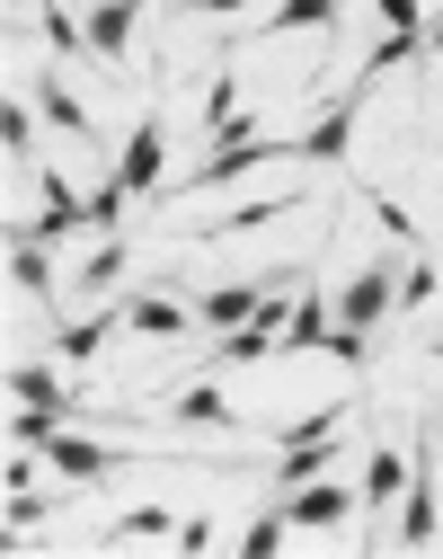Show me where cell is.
<instances>
[{"label": "cell", "mask_w": 443, "mask_h": 559, "mask_svg": "<svg viewBox=\"0 0 443 559\" xmlns=\"http://www.w3.org/2000/svg\"><path fill=\"white\" fill-rule=\"evenodd\" d=\"M399 488H408V453H373V462H363V498H373V507H391Z\"/></svg>", "instance_id": "cell-20"}, {"label": "cell", "mask_w": 443, "mask_h": 559, "mask_svg": "<svg viewBox=\"0 0 443 559\" xmlns=\"http://www.w3.org/2000/svg\"><path fill=\"white\" fill-rule=\"evenodd\" d=\"M116 275H124V240H98V249H89V275H81V294L116 285Z\"/></svg>", "instance_id": "cell-23"}, {"label": "cell", "mask_w": 443, "mask_h": 559, "mask_svg": "<svg viewBox=\"0 0 443 559\" xmlns=\"http://www.w3.org/2000/svg\"><path fill=\"white\" fill-rule=\"evenodd\" d=\"M328 329H337V294H311L302 285V302H292V320H284V346H292V356H311V346H328Z\"/></svg>", "instance_id": "cell-13"}, {"label": "cell", "mask_w": 443, "mask_h": 559, "mask_svg": "<svg viewBox=\"0 0 443 559\" xmlns=\"http://www.w3.org/2000/svg\"><path fill=\"white\" fill-rule=\"evenodd\" d=\"M36 116H45L53 133H71V143H98V116L71 98V81H62V72H36Z\"/></svg>", "instance_id": "cell-10"}, {"label": "cell", "mask_w": 443, "mask_h": 559, "mask_svg": "<svg viewBox=\"0 0 443 559\" xmlns=\"http://www.w3.org/2000/svg\"><path fill=\"white\" fill-rule=\"evenodd\" d=\"M213 542H222V524H204V515H195V524H178V542H169V550H213Z\"/></svg>", "instance_id": "cell-27"}, {"label": "cell", "mask_w": 443, "mask_h": 559, "mask_svg": "<svg viewBox=\"0 0 443 559\" xmlns=\"http://www.w3.org/2000/svg\"><path fill=\"white\" fill-rule=\"evenodd\" d=\"M363 98H373V72H355V90L302 133V143H292V160H320V169H337L346 152H355V116H363Z\"/></svg>", "instance_id": "cell-2"}, {"label": "cell", "mask_w": 443, "mask_h": 559, "mask_svg": "<svg viewBox=\"0 0 443 559\" xmlns=\"http://www.w3.org/2000/svg\"><path fill=\"white\" fill-rule=\"evenodd\" d=\"M346 507H355V488H346V479H328V471H320V479H302V488H284V515H292V533H328Z\"/></svg>", "instance_id": "cell-7"}, {"label": "cell", "mask_w": 443, "mask_h": 559, "mask_svg": "<svg viewBox=\"0 0 443 559\" xmlns=\"http://www.w3.org/2000/svg\"><path fill=\"white\" fill-rule=\"evenodd\" d=\"M187 320H195V302H178V285H169V275H160L152 294H124V329H133V337H152V346L187 337Z\"/></svg>", "instance_id": "cell-5"}, {"label": "cell", "mask_w": 443, "mask_h": 559, "mask_svg": "<svg viewBox=\"0 0 443 559\" xmlns=\"http://www.w3.org/2000/svg\"><path fill=\"white\" fill-rule=\"evenodd\" d=\"M426 436H434V444H443V408H434V417H426Z\"/></svg>", "instance_id": "cell-30"}, {"label": "cell", "mask_w": 443, "mask_h": 559, "mask_svg": "<svg viewBox=\"0 0 443 559\" xmlns=\"http://www.w3.org/2000/svg\"><path fill=\"white\" fill-rule=\"evenodd\" d=\"M160 143H169V116H160V107H142L133 143H124V160H116V178H124L133 195H152V187H160Z\"/></svg>", "instance_id": "cell-8"}, {"label": "cell", "mask_w": 443, "mask_h": 559, "mask_svg": "<svg viewBox=\"0 0 443 559\" xmlns=\"http://www.w3.org/2000/svg\"><path fill=\"white\" fill-rule=\"evenodd\" d=\"M0 152H10V160H36V107H27V98L0 107Z\"/></svg>", "instance_id": "cell-19"}, {"label": "cell", "mask_w": 443, "mask_h": 559, "mask_svg": "<svg viewBox=\"0 0 443 559\" xmlns=\"http://www.w3.org/2000/svg\"><path fill=\"white\" fill-rule=\"evenodd\" d=\"M391 302H399V266H391V258H373V266H355V275H346L337 320H346V329H382V320H391Z\"/></svg>", "instance_id": "cell-3"}, {"label": "cell", "mask_w": 443, "mask_h": 559, "mask_svg": "<svg viewBox=\"0 0 443 559\" xmlns=\"http://www.w3.org/2000/svg\"><path fill=\"white\" fill-rule=\"evenodd\" d=\"M434 365H443V346H434Z\"/></svg>", "instance_id": "cell-31"}, {"label": "cell", "mask_w": 443, "mask_h": 559, "mask_svg": "<svg viewBox=\"0 0 443 559\" xmlns=\"http://www.w3.org/2000/svg\"><path fill=\"white\" fill-rule=\"evenodd\" d=\"M178 10H249V0H178Z\"/></svg>", "instance_id": "cell-28"}, {"label": "cell", "mask_w": 443, "mask_h": 559, "mask_svg": "<svg viewBox=\"0 0 443 559\" xmlns=\"http://www.w3.org/2000/svg\"><path fill=\"white\" fill-rule=\"evenodd\" d=\"M426 302H434V266H408V275H399V302H391V320H399V311H426Z\"/></svg>", "instance_id": "cell-25"}, {"label": "cell", "mask_w": 443, "mask_h": 559, "mask_svg": "<svg viewBox=\"0 0 443 559\" xmlns=\"http://www.w3.org/2000/svg\"><path fill=\"white\" fill-rule=\"evenodd\" d=\"M373 19L399 27V36H426V0H373Z\"/></svg>", "instance_id": "cell-24"}, {"label": "cell", "mask_w": 443, "mask_h": 559, "mask_svg": "<svg viewBox=\"0 0 443 559\" xmlns=\"http://www.w3.org/2000/svg\"><path fill=\"white\" fill-rule=\"evenodd\" d=\"M142 10H152V0H89V19H81V27H89V62H124Z\"/></svg>", "instance_id": "cell-6"}, {"label": "cell", "mask_w": 443, "mask_h": 559, "mask_svg": "<svg viewBox=\"0 0 443 559\" xmlns=\"http://www.w3.org/2000/svg\"><path fill=\"white\" fill-rule=\"evenodd\" d=\"M408 62H426V36H399V27H391L373 53H363V72H373V81H391V72H408Z\"/></svg>", "instance_id": "cell-17"}, {"label": "cell", "mask_w": 443, "mask_h": 559, "mask_svg": "<svg viewBox=\"0 0 443 559\" xmlns=\"http://www.w3.org/2000/svg\"><path fill=\"white\" fill-rule=\"evenodd\" d=\"M337 19H346V0H284V10H266L240 45H266V36H292V27H320V36H337Z\"/></svg>", "instance_id": "cell-11"}, {"label": "cell", "mask_w": 443, "mask_h": 559, "mask_svg": "<svg viewBox=\"0 0 443 559\" xmlns=\"http://www.w3.org/2000/svg\"><path fill=\"white\" fill-rule=\"evenodd\" d=\"M107 542H178V524H169V507H133L107 524Z\"/></svg>", "instance_id": "cell-18"}, {"label": "cell", "mask_w": 443, "mask_h": 559, "mask_svg": "<svg viewBox=\"0 0 443 559\" xmlns=\"http://www.w3.org/2000/svg\"><path fill=\"white\" fill-rule=\"evenodd\" d=\"M320 471H337V427L284 444V462H275V498H284V488H302V479H320Z\"/></svg>", "instance_id": "cell-12"}, {"label": "cell", "mask_w": 443, "mask_h": 559, "mask_svg": "<svg viewBox=\"0 0 443 559\" xmlns=\"http://www.w3.org/2000/svg\"><path fill=\"white\" fill-rule=\"evenodd\" d=\"M124 204H133V187H124V178H107V187L89 195V231H98V240H107V231L124 223Z\"/></svg>", "instance_id": "cell-22"}, {"label": "cell", "mask_w": 443, "mask_h": 559, "mask_svg": "<svg viewBox=\"0 0 443 559\" xmlns=\"http://www.w3.org/2000/svg\"><path fill=\"white\" fill-rule=\"evenodd\" d=\"M160 417H187V427H213V436H249L240 408L222 400L213 382H187V391H160Z\"/></svg>", "instance_id": "cell-9"}, {"label": "cell", "mask_w": 443, "mask_h": 559, "mask_svg": "<svg viewBox=\"0 0 443 559\" xmlns=\"http://www.w3.org/2000/svg\"><path fill=\"white\" fill-rule=\"evenodd\" d=\"M399 550H434V533H443V515H434V436H417V453H408V488H399Z\"/></svg>", "instance_id": "cell-1"}, {"label": "cell", "mask_w": 443, "mask_h": 559, "mask_svg": "<svg viewBox=\"0 0 443 559\" xmlns=\"http://www.w3.org/2000/svg\"><path fill=\"white\" fill-rule=\"evenodd\" d=\"M116 320H124V302H116V311H89V320H53V346H62L71 365H89L98 346H107V329H116Z\"/></svg>", "instance_id": "cell-16"}, {"label": "cell", "mask_w": 443, "mask_h": 559, "mask_svg": "<svg viewBox=\"0 0 443 559\" xmlns=\"http://www.w3.org/2000/svg\"><path fill=\"white\" fill-rule=\"evenodd\" d=\"M10 400H27V408H62V417H81L89 400L71 391V382H53L45 365H10Z\"/></svg>", "instance_id": "cell-14"}, {"label": "cell", "mask_w": 443, "mask_h": 559, "mask_svg": "<svg viewBox=\"0 0 443 559\" xmlns=\"http://www.w3.org/2000/svg\"><path fill=\"white\" fill-rule=\"evenodd\" d=\"M302 266H275V275H249V285H213V294H195V320L204 329H240V320H258V302L275 294V285H292Z\"/></svg>", "instance_id": "cell-4"}, {"label": "cell", "mask_w": 443, "mask_h": 559, "mask_svg": "<svg viewBox=\"0 0 443 559\" xmlns=\"http://www.w3.org/2000/svg\"><path fill=\"white\" fill-rule=\"evenodd\" d=\"M10 275H19V294H36L53 311V266H45V240L36 231H10Z\"/></svg>", "instance_id": "cell-15"}, {"label": "cell", "mask_w": 443, "mask_h": 559, "mask_svg": "<svg viewBox=\"0 0 443 559\" xmlns=\"http://www.w3.org/2000/svg\"><path fill=\"white\" fill-rule=\"evenodd\" d=\"M45 515H53V498H27V488H10V533H19V524H45Z\"/></svg>", "instance_id": "cell-26"}, {"label": "cell", "mask_w": 443, "mask_h": 559, "mask_svg": "<svg viewBox=\"0 0 443 559\" xmlns=\"http://www.w3.org/2000/svg\"><path fill=\"white\" fill-rule=\"evenodd\" d=\"M284 542H292V515H284V498H275V507L240 533V559H266V550H284Z\"/></svg>", "instance_id": "cell-21"}, {"label": "cell", "mask_w": 443, "mask_h": 559, "mask_svg": "<svg viewBox=\"0 0 443 559\" xmlns=\"http://www.w3.org/2000/svg\"><path fill=\"white\" fill-rule=\"evenodd\" d=\"M426 53H434V62H443V19H426Z\"/></svg>", "instance_id": "cell-29"}]
</instances>
